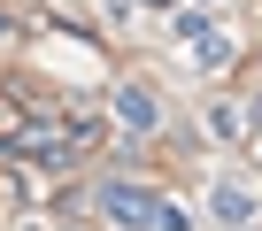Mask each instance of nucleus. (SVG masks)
<instances>
[{"label":"nucleus","instance_id":"nucleus-6","mask_svg":"<svg viewBox=\"0 0 262 231\" xmlns=\"http://www.w3.org/2000/svg\"><path fill=\"white\" fill-rule=\"evenodd\" d=\"M147 8H178V0H147Z\"/></svg>","mask_w":262,"mask_h":231},{"label":"nucleus","instance_id":"nucleus-2","mask_svg":"<svg viewBox=\"0 0 262 231\" xmlns=\"http://www.w3.org/2000/svg\"><path fill=\"white\" fill-rule=\"evenodd\" d=\"M116 124H123V131H139V139H147V131L162 124V100H155L147 85H116Z\"/></svg>","mask_w":262,"mask_h":231},{"label":"nucleus","instance_id":"nucleus-5","mask_svg":"<svg viewBox=\"0 0 262 231\" xmlns=\"http://www.w3.org/2000/svg\"><path fill=\"white\" fill-rule=\"evenodd\" d=\"M208 131H216V139H239L247 115H239V108H208Z\"/></svg>","mask_w":262,"mask_h":231},{"label":"nucleus","instance_id":"nucleus-4","mask_svg":"<svg viewBox=\"0 0 262 231\" xmlns=\"http://www.w3.org/2000/svg\"><path fill=\"white\" fill-rule=\"evenodd\" d=\"M231 62V31H201L193 39V70H224Z\"/></svg>","mask_w":262,"mask_h":231},{"label":"nucleus","instance_id":"nucleus-3","mask_svg":"<svg viewBox=\"0 0 262 231\" xmlns=\"http://www.w3.org/2000/svg\"><path fill=\"white\" fill-rule=\"evenodd\" d=\"M208 216H224V223H247V216H254V193H247V185H216V193H208Z\"/></svg>","mask_w":262,"mask_h":231},{"label":"nucleus","instance_id":"nucleus-1","mask_svg":"<svg viewBox=\"0 0 262 231\" xmlns=\"http://www.w3.org/2000/svg\"><path fill=\"white\" fill-rule=\"evenodd\" d=\"M100 216L123 223V231H155V223H162V200H155V185H139V177H108V185H100Z\"/></svg>","mask_w":262,"mask_h":231},{"label":"nucleus","instance_id":"nucleus-7","mask_svg":"<svg viewBox=\"0 0 262 231\" xmlns=\"http://www.w3.org/2000/svg\"><path fill=\"white\" fill-rule=\"evenodd\" d=\"M254 108H262V100H254Z\"/></svg>","mask_w":262,"mask_h":231}]
</instances>
